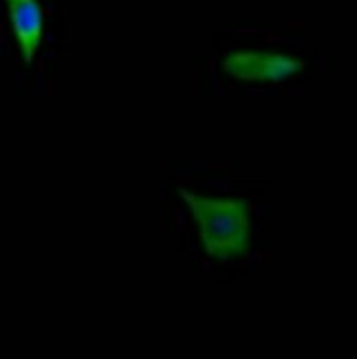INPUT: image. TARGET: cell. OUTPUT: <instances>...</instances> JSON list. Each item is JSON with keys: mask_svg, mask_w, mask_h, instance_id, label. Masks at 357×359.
Segmentation results:
<instances>
[{"mask_svg": "<svg viewBox=\"0 0 357 359\" xmlns=\"http://www.w3.org/2000/svg\"><path fill=\"white\" fill-rule=\"evenodd\" d=\"M304 62L296 55L281 51H254L238 49L223 57V71L241 82L252 84H281L300 75Z\"/></svg>", "mask_w": 357, "mask_h": 359, "instance_id": "obj_2", "label": "cell"}, {"mask_svg": "<svg viewBox=\"0 0 357 359\" xmlns=\"http://www.w3.org/2000/svg\"><path fill=\"white\" fill-rule=\"evenodd\" d=\"M11 34L25 65L36 60L44 36V7L40 0H5Z\"/></svg>", "mask_w": 357, "mask_h": 359, "instance_id": "obj_3", "label": "cell"}, {"mask_svg": "<svg viewBox=\"0 0 357 359\" xmlns=\"http://www.w3.org/2000/svg\"><path fill=\"white\" fill-rule=\"evenodd\" d=\"M181 201L188 205L203 252L219 262H231L247 256L252 247V205L247 198L208 196L177 187Z\"/></svg>", "mask_w": 357, "mask_h": 359, "instance_id": "obj_1", "label": "cell"}]
</instances>
